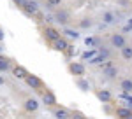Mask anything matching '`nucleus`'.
<instances>
[{
    "instance_id": "1",
    "label": "nucleus",
    "mask_w": 132,
    "mask_h": 119,
    "mask_svg": "<svg viewBox=\"0 0 132 119\" xmlns=\"http://www.w3.org/2000/svg\"><path fill=\"white\" fill-rule=\"evenodd\" d=\"M25 81H27V84L30 86V88H41V79L37 77V75H30V74H27V77H25Z\"/></svg>"
},
{
    "instance_id": "2",
    "label": "nucleus",
    "mask_w": 132,
    "mask_h": 119,
    "mask_svg": "<svg viewBox=\"0 0 132 119\" xmlns=\"http://www.w3.org/2000/svg\"><path fill=\"white\" fill-rule=\"evenodd\" d=\"M25 109L28 110V112H35V110L39 109V102L35 98H28L25 102Z\"/></svg>"
},
{
    "instance_id": "3",
    "label": "nucleus",
    "mask_w": 132,
    "mask_h": 119,
    "mask_svg": "<svg viewBox=\"0 0 132 119\" xmlns=\"http://www.w3.org/2000/svg\"><path fill=\"white\" fill-rule=\"evenodd\" d=\"M111 44L114 46V47H120V49H122L123 46H125V39H123V35H120V33L113 35V37H111Z\"/></svg>"
},
{
    "instance_id": "4",
    "label": "nucleus",
    "mask_w": 132,
    "mask_h": 119,
    "mask_svg": "<svg viewBox=\"0 0 132 119\" xmlns=\"http://www.w3.org/2000/svg\"><path fill=\"white\" fill-rule=\"evenodd\" d=\"M102 70H104V75H108V77H116L118 75V68L113 67V65H104Z\"/></svg>"
},
{
    "instance_id": "5",
    "label": "nucleus",
    "mask_w": 132,
    "mask_h": 119,
    "mask_svg": "<svg viewBox=\"0 0 132 119\" xmlns=\"http://www.w3.org/2000/svg\"><path fill=\"white\" fill-rule=\"evenodd\" d=\"M44 33H46V37H48L50 40H56L58 37H60V32H58V30H55V28H51V26H50V28H46Z\"/></svg>"
},
{
    "instance_id": "6",
    "label": "nucleus",
    "mask_w": 132,
    "mask_h": 119,
    "mask_svg": "<svg viewBox=\"0 0 132 119\" xmlns=\"http://www.w3.org/2000/svg\"><path fill=\"white\" fill-rule=\"evenodd\" d=\"M71 72L74 74V75H83V74H85V67H83L81 63H72Z\"/></svg>"
},
{
    "instance_id": "7",
    "label": "nucleus",
    "mask_w": 132,
    "mask_h": 119,
    "mask_svg": "<svg viewBox=\"0 0 132 119\" xmlns=\"http://www.w3.org/2000/svg\"><path fill=\"white\" fill-rule=\"evenodd\" d=\"M42 100H44V103H46V105H55V103H56L55 95H53V93H50V91H48V93H44Z\"/></svg>"
},
{
    "instance_id": "8",
    "label": "nucleus",
    "mask_w": 132,
    "mask_h": 119,
    "mask_svg": "<svg viewBox=\"0 0 132 119\" xmlns=\"http://www.w3.org/2000/svg\"><path fill=\"white\" fill-rule=\"evenodd\" d=\"M53 42H55V49H56V51H65V49H67V46H69V44H67L63 39H60V37H58L56 40H53Z\"/></svg>"
},
{
    "instance_id": "9",
    "label": "nucleus",
    "mask_w": 132,
    "mask_h": 119,
    "mask_svg": "<svg viewBox=\"0 0 132 119\" xmlns=\"http://www.w3.org/2000/svg\"><path fill=\"white\" fill-rule=\"evenodd\" d=\"M12 74H14V77H18V79H25L28 72L23 68V67H16V68L12 70Z\"/></svg>"
},
{
    "instance_id": "10",
    "label": "nucleus",
    "mask_w": 132,
    "mask_h": 119,
    "mask_svg": "<svg viewBox=\"0 0 132 119\" xmlns=\"http://www.w3.org/2000/svg\"><path fill=\"white\" fill-rule=\"evenodd\" d=\"M55 18H56L58 23H67V21H69V14H67L65 11H58V12L55 14Z\"/></svg>"
},
{
    "instance_id": "11",
    "label": "nucleus",
    "mask_w": 132,
    "mask_h": 119,
    "mask_svg": "<svg viewBox=\"0 0 132 119\" xmlns=\"http://www.w3.org/2000/svg\"><path fill=\"white\" fill-rule=\"evenodd\" d=\"M23 7L27 9V12H30V14L37 12V4H35V2H32V0H27V4H25Z\"/></svg>"
},
{
    "instance_id": "12",
    "label": "nucleus",
    "mask_w": 132,
    "mask_h": 119,
    "mask_svg": "<svg viewBox=\"0 0 132 119\" xmlns=\"http://www.w3.org/2000/svg\"><path fill=\"white\" fill-rule=\"evenodd\" d=\"M97 96H99L102 102H111V93H109L108 89H102V91H99V95H97Z\"/></svg>"
},
{
    "instance_id": "13",
    "label": "nucleus",
    "mask_w": 132,
    "mask_h": 119,
    "mask_svg": "<svg viewBox=\"0 0 132 119\" xmlns=\"http://www.w3.org/2000/svg\"><path fill=\"white\" fill-rule=\"evenodd\" d=\"M118 117H132V110L130 109H118L116 110Z\"/></svg>"
},
{
    "instance_id": "14",
    "label": "nucleus",
    "mask_w": 132,
    "mask_h": 119,
    "mask_svg": "<svg viewBox=\"0 0 132 119\" xmlns=\"http://www.w3.org/2000/svg\"><path fill=\"white\" fill-rule=\"evenodd\" d=\"M122 89L125 91V93H130V91H132V81L130 79L122 81Z\"/></svg>"
},
{
    "instance_id": "15",
    "label": "nucleus",
    "mask_w": 132,
    "mask_h": 119,
    "mask_svg": "<svg viewBox=\"0 0 132 119\" xmlns=\"http://www.w3.org/2000/svg\"><path fill=\"white\" fill-rule=\"evenodd\" d=\"M122 56L125 60H132V47H122Z\"/></svg>"
},
{
    "instance_id": "16",
    "label": "nucleus",
    "mask_w": 132,
    "mask_h": 119,
    "mask_svg": "<svg viewBox=\"0 0 132 119\" xmlns=\"http://www.w3.org/2000/svg\"><path fill=\"white\" fill-rule=\"evenodd\" d=\"M7 68H9V60L0 56V72H5Z\"/></svg>"
},
{
    "instance_id": "17",
    "label": "nucleus",
    "mask_w": 132,
    "mask_h": 119,
    "mask_svg": "<svg viewBox=\"0 0 132 119\" xmlns=\"http://www.w3.org/2000/svg\"><path fill=\"white\" fill-rule=\"evenodd\" d=\"M55 116L60 117V119H67V117H69V112L63 110V109H56V110H55Z\"/></svg>"
},
{
    "instance_id": "18",
    "label": "nucleus",
    "mask_w": 132,
    "mask_h": 119,
    "mask_svg": "<svg viewBox=\"0 0 132 119\" xmlns=\"http://www.w3.org/2000/svg\"><path fill=\"white\" fill-rule=\"evenodd\" d=\"M85 44L90 47V46H99V39H92V37H86L85 39Z\"/></svg>"
},
{
    "instance_id": "19",
    "label": "nucleus",
    "mask_w": 132,
    "mask_h": 119,
    "mask_svg": "<svg viewBox=\"0 0 132 119\" xmlns=\"http://www.w3.org/2000/svg\"><path fill=\"white\" fill-rule=\"evenodd\" d=\"M78 86L81 88V91H88V89H90V84H88V82H86V81H85V79L78 81Z\"/></svg>"
},
{
    "instance_id": "20",
    "label": "nucleus",
    "mask_w": 132,
    "mask_h": 119,
    "mask_svg": "<svg viewBox=\"0 0 132 119\" xmlns=\"http://www.w3.org/2000/svg\"><path fill=\"white\" fill-rule=\"evenodd\" d=\"M104 21H106V23H113V21H114V14H113V12H106V14H104Z\"/></svg>"
},
{
    "instance_id": "21",
    "label": "nucleus",
    "mask_w": 132,
    "mask_h": 119,
    "mask_svg": "<svg viewBox=\"0 0 132 119\" xmlns=\"http://www.w3.org/2000/svg\"><path fill=\"white\" fill-rule=\"evenodd\" d=\"M95 54H97V51H86V53H83V60H90Z\"/></svg>"
},
{
    "instance_id": "22",
    "label": "nucleus",
    "mask_w": 132,
    "mask_h": 119,
    "mask_svg": "<svg viewBox=\"0 0 132 119\" xmlns=\"http://www.w3.org/2000/svg\"><path fill=\"white\" fill-rule=\"evenodd\" d=\"M88 26H92V21L90 19H83L81 21V28H88Z\"/></svg>"
},
{
    "instance_id": "23",
    "label": "nucleus",
    "mask_w": 132,
    "mask_h": 119,
    "mask_svg": "<svg viewBox=\"0 0 132 119\" xmlns=\"http://www.w3.org/2000/svg\"><path fill=\"white\" fill-rule=\"evenodd\" d=\"M60 2L62 0H48V5L50 7H55V5H60Z\"/></svg>"
},
{
    "instance_id": "24",
    "label": "nucleus",
    "mask_w": 132,
    "mask_h": 119,
    "mask_svg": "<svg viewBox=\"0 0 132 119\" xmlns=\"http://www.w3.org/2000/svg\"><path fill=\"white\" fill-rule=\"evenodd\" d=\"M65 33H67L69 37H74V39H78V33H76L74 30H65Z\"/></svg>"
},
{
    "instance_id": "25",
    "label": "nucleus",
    "mask_w": 132,
    "mask_h": 119,
    "mask_svg": "<svg viewBox=\"0 0 132 119\" xmlns=\"http://www.w3.org/2000/svg\"><path fill=\"white\" fill-rule=\"evenodd\" d=\"M14 4H18V5H21V7H23V5L27 4V0H14Z\"/></svg>"
},
{
    "instance_id": "26",
    "label": "nucleus",
    "mask_w": 132,
    "mask_h": 119,
    "mask_svg": "<svg viewBox=\"0 0 132 119\" xmlns=\"http://www.w3.org/2000/svg\"><path fill=\"white\" fill-rule=\"evenodd\" d=\"M130 28H132V19L129 21V25H127V26H125V32H129V30H130Z\"/></svg>"
},
{
    "instance_id": "27",
    "label": "nucleus",
    "mask_w": 132,
    "mask_h": 119,
    "mask_svg": "<svg viewBox=\"0 0 132 119\" xmlns=\"http://www.w3.org/2000/svg\"><path fill=\"white\" fill-rule=\"evenodd\" d=\"M0 40H4V30H0Z\"/></svg>"
},
{
    "instance_id": "28",
    "label": "nucleus",
    "mask_w": 132,
    "mask_h": 119,
    "mask_svg": "<svg viewBox=\"0 0 132 119\" xmlns=\"http://www.w3.org/2000/svg\"><path fill=\"white\" fill-rule=\"evenodd\" d=\"M2 84H4V77L0 75V86H2Z\"/></svg>"
},
{
    "instance_id": "29",
    "label": "nucleus",
    "mask_w": 132,
    "mask_h": 119,
    "mask_svg": "<svg viewBox=\"0 0 132 119\" xmlns=\"http://www.w3.org/2000/svg\"><path fill=\"white\" fill-rule=\"evenodd\" d=\"M0 51H2V46H0Z\"/></svg>"
},
{
    "instance_id": "30",
    "label": "nucleus",
    "mask_w": 132,
    "mask_h": 119,
    "mask_svg": "<svg viewBox=\"0 0 132 119\" xmlns=\"http://www.w3.org/2000/svg\"><path fill=\"white\" fill-rule=\"evenodd\" d=\"M130 105H132V103H130Z\"/></svg>"
}]
</instances>
